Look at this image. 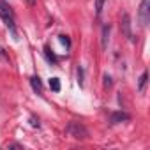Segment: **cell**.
<instances>
[{"instance_id": "cell-15", "label": "cell", "mask_w": 150, "mask_h": 150, "mask_svg": "<svg viewBox=\"0 0 150 150\" xmlns=\"http://www.w3.org/2000/svg\"><path fill=\"white\" fill-rule=\"evenodd\" d=\"M30 2H34V0H30Z\"/></svg>"}, {"instance_id": "cell-10", "label": "cell", "mask_w": 150, "mask_h": 150, "mask_svg": "<svg viewBox=\"0 0 150 150\" xmlns=\"http://www.w3.org/2000/svg\"><path fill=\"white\" fill-rule=\"evenodd\" d=\"M104 2H106V0H96V14H97V18H99V16H101V13H103Z\"/></svg>"}, {"instance_id": "cell-14", "label": "cell", "mask_w": 150, "mask_h": 150, "mask_svg": "<svg viewBox=\"0 0 150 150\" xmlns=\"http://www.w3.org/2000/svg\"><path fill=\"white\" fill-rule=\"evenodd\" d=\"M0 57H6V53H4V50L0 48Z\"/></svg>"}, {"instance_id": "cell-11", "label": "cell", "mask_w": 150, "mask_h": 150, "mask_svg": "<svg viewBox=\"0 0 150 150\" xmlns=\"http://www.w3.org/2000/svg\"><path fill=\"white\" fill-rule=\"evenodd\" d=\"M44 51H46V57H48V60H50V62H53V64H55V62H57V57H55V55H53V53H51V51H50V48H46V50H44Z\"/></svg>"}, {"instance_id": "cell-5", "label": "cell", "mask_w": 150, "mask_h": 150, "mask_svg": "<svg viewBox=\"0 0 150 150\" xmlns=\"http://www.w3.org/2000/svg\"><path fill=\"white\" fill-rule=\"evenodd\" d=\"M120 27H122L124 35L131 39V37H132V34H131V18H129V14H127V13L122 16V25H120Z\"/></svg>"}, {"instance_id": "cell-12", "label": "cell", "mask_w": 150, "mask_h": 150, "mask_svg": "<svg viewBox=\"0 0 150 150\" xmlns=\"http://www.w3.org/2000/svg\"><path fill=\"white\" fill-rule=\"evenodd\" d=\"M60 42L65 44V46L69 48V46H71V39H69V35H60Z\"/></svg>"}, {"instance_id": "cell-3", "label": "cell", "mask_w": 150, "mask_h": 150, "mask_svg": "<svg viewBox=\"0 0 150 150\" xmlns=\"http://www.w3.org/2000/svg\"><path fill=\"white\" fill-rule=\"evenodd\" d=\"M138 16H139V23H141V27H146L148 21H150V0H141Z\"/></svg>"}, {"instance_id": "cell-6", "label": "cell", "mask_w": 150, "mask_h": 150, "mask_svg": "<svg viewBox=\"0 0 150 150\" xmlns=\"http://www.w3.org/2000/svg\"><path fill=\"white\" fill-rule=\"evenodd\" d=\"M30 85H32V88H34L35 94H42V83H41L39 76H32L30 78Z\"/></svg>"}, {"instance_id": "cell-2", "label": "cell", "mask_w": 150, "mask_h": 150, "mask_svg": "<svg viewBox=\"0 0 150 150\" xmlns=\"http://www.w3.org/2000/svg\"><path fill=\"white\" fill-rule=\"evenodd\" d=\"M65 132L71 134L72 138H76V139H83V138L88 136L87 127L83 124H80V122H69V125L65 127Z\"/></svg>"}, {"instance_id": "cell-13", "label": "cell", "mask_w": 150, "mask_h": 150, "mask_svg": "<svg viewBox=\"0 0 150 150\" xmlns=\"http://www.w3.org/2000/svg\"><path fill=\"white\" fill-rule=\"evenodd\" d=\"M104 85L106 87H111V78L110 76H104Z\"/></svg>"}, {"instance_id": "cell-8", "label": "cell", "mask_w": 150, "mask_h": 150, "mask_svg": "<svg viewBox=\"0 0 150 150\" xmlns=\"http://www.w3.org/2000/svg\"><path fill=\"white\" fill-rule=\"evenodd\" d=\"M108 35H110V25L103 27V48H104V50H106V46H108Z\"/></svg>"}, {"instance_id": "cell-1", "label": "cell", "mask_w": 150, "mask_h": 150, "mask_svg": "<svg viewBox=\"0 0 150 150\" xmlns=\"http://www.w3.org/2000/svg\"><path fill=\"white\" fill-rule=\"evenodd\" d=\"M0 18L4 20V23L7 25V28L13 32V35L16 37V23H14V13L9 7V4L6 0H0Z\"/></svg>"}, {"instance_id": "cell-4", "label": "cell", "mask_w": 150, "mask_h": 150, "mask_svg": "<svg viewBox=\"0 0 150 150\" xmlns=\"http://www.w3.org/2000/svg\"><path fill=\"white\" fill-rule=\"evenodd\" d=\"M129 118H131V115L125 113V111H113L110 122H111V124H120V122H127Z\"/></svg>"}, {"instance_id": "cell-9", "label": "cell", "mask_w": 150, "mask_h": 150, "mask_svg": "<svg viewBox=\"0 0 150 150\" xmlns=\"http://www.w3.org/2000/svg\"><path fill=\"white\" fill-rule=\"evenodd\" d=\"M50 88H51L53 92H58V90H60V80H58V78H51V80H50Z\"/></svg>"}, {"instance_id": "cell-7", "label": "cell", "mask_w": 150, "mask_h": 150, "mask_svg": "<svg viewBox=\"0 0 150 150\" xmlns=\"http://www.w3.org/2000/svg\"><path fill=\"white\" fill-rule=\"evenodd\" d=\"M146 80H148V72L145 71V72L141 74V78H139V83H138V90H139V92H143V90H145V85H146Z\"/></svg>"}]
</instances>
